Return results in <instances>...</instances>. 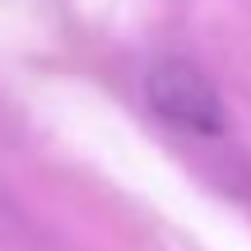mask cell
Segmentation results:
<instances>
[{
	"mask_svg": "<svg viewBox=\"0 0 251 251\" xmlns=\"http://www.w3.org/2000/svg\"><path fill=\"white\" fill-rule=\"evenodd\" d=\"M144 93H149V107L158 112V121H168L172 130L224 135V126H228V107L219 98V89L191 61H177V56L158 61L144 75Z\"/></svg>",
	"mask_w": 251,
	"mask_h": 251,
	"instance_id": "6da1fadb",
	"label": "cell"
},
{
	"mask_svg": "<svg viewBox=\"0 0 251 251\" xmlns=\"http://www.w3.org/2000/svg\"><path fill=\"white\" fill-rule=\"evenodd\" d=\"M0 247H9V251H51L47 228L37 224L5 186H0Z\"/></svg>",
	"mask_w": 251,
	"mask_h": 251,
	"instance_id": "7a4b0ae2",
	"label": "cell"
}]
</instances>
